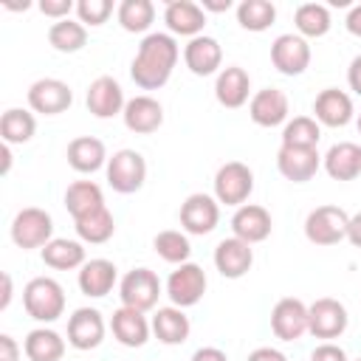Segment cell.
<instances>
[{
	"label": "cell",
	"mask_w": 361,
	"mask_h": 361,
	"mask_svg": "<svg viewBox=\"0 0 361 361\" xmlns=\"http://www.w3.org/2000/svg\"><path fill=\"white\" fill-rule=\"evenodd\" d=\"M178 59H180V48L175 37L164 31H152L141 39L130 65V76L141 90H158L169 82Z\"/></svg>",
	"instance_id": "cell-1"
},
{
	"label": "cell",
	"mask_w": 361,
	"mask_h": 361,
	"mask_svg": "<svg viewBox=\"0 0 361 361\" xmlns=\"http://www.w3.org/2000/svg\"><path fill=\"white\" fill-rule=\"evenodd\" d=\"M23 307L34 322L51 324L65 313V290L54 276H34L23 288Z\"/></svg>",
	"instance_id": "cell-2"
},
{
	"label": "cell",
	"mask_w": 361,
	"mask_h": 361,
	"mask_svg": "<svg viewBox=\"0 0 361 361\" xmlns=\"http://www.w3.org/2000/svg\"><path fill=\"white\" fill-rule=\"evenodd\" d=\"M11 240L23 251H31V248L42 251L54 240V217L39 206L20 209L11 220Z\"/></svg>",
	"instance_id": "cell-3"
},
{
	"label": "cell",
	"mask_w": 361,
	"mask_h": 361,
	"mask_svg": "<svg viewBox=\"0 0 361 361\" xmlns=\"http://www.w3.org/2000/svg\"><path fill=\"white\" fill-rule=\"evenodd\" d=\"M347 226H350V214L341 206L324 203V206H316L313 212H307L305 237L313 245H336V243L347 240Z\"/></svg>",
	"instance_id": "cell-4"
},
{
	"label": "cell",
	"mask_w": 361,
	"mask_h": 361,
	"mask_svg": "<svg viewBox=\"0 0 361 361\" xmlns=\"http://www.w3.org/2000/svg\"><path fill=\"white\" fill-rule=\"evenodd\" d=\"M107 183L113 192L118 195H133L144 186L147 180V161L141 152L135 149H116L110 158H107Z\"/></svg>",
	"instance_id": "cell-5"
},
{
	"label": "cell",
	"mask_w": 361,
	"mask_h": 361,
	"mask_svg": "<svg viewBox=\"0 0 361 361\" xmlns=\"http://www.w3.org/2000/svg\"><path fill=\"white\" fill-rule=\"evenodd\" d=\"M254 192V172L243 161H226L214 172V197L217 203L240 209Z\"/></svg>",
	"instance_id": "cell-6"
},
{
	"label": "cell",
	"mask_w": 361,
	"mask_h": 361,
	"mask_svg": "<svg viewBox=\"0 0 361 361\" xmlns=\"http://www.w3.org/2000/svg\"><path fill=\"white\" fill-rule=\"evenodd\" d=\"M206 271L197 262H183L175 265V271L166 276V296L175 307H192L203 299L206 293Z\"/></svg>",
	"instance_id": "cell-7"
},
{
	"label": "cell",
	"mask_w": 361,
	"mask_h": 361,
	"mask_svg": "<svg viewBox=\"0 0 361 361\" xmlns=\"http://www.w3.org/2000/svg\"><path fill=\"white\" fill-rule=\"evenodd\" d=\"M118 296H121V305L127 307H135V310H152L158 305V296H161V279L155 271L149 268H133L121 276L118 282Z\"/></svg>",
	"instance_id": "cell-8"
},
{
	"label": "cell",
	"mask_w": 361,
	"mask_h": 361,
	"mask_svg": "<svg viewBox=\"0 0 361 361\" xmlns=\"http://www.w3.org/2000/svg\"><path fill=\"white\" fill-rule=\"evenodd\" d=\"M180 226L186 234H195V237H203V234H212L220 223V203L214 195H206V192H195L189 195L183 203H180Z\"/></svg>",
	"instance_id": "cell-9"
},
{
	"label": "cell",
	"mask_w": 361,
	"mask_h": 361,
	"mask_svg": "<svg viewBox=\"0 0 361 361\" xmlns=\"http://www.w3.org/2000/svg\"><path fill=\"white\" fill-rule=\"evenodd\" d=\"M347 307L333 299V296H322L313 305H307V333H313L316 338L333 341L347 330Z\"/></svg>",
	"instance_id": "cell-10"
},
{
	"label": "cell",
	"mask_w": 361,
	"mask_h": 361,
	"mask_svg": "<svg viewBox=\"0 0 361 361\" xmlns=\"http://www.w3.org/2000/svg\"><path fill=\"white\" fill-rule=\"evenodd\" d=\"M71 104H73V90L62 79L45 76V79H37L28 87V107L39 116H59Z\"/></svg>",
	"instance_id": "cell-11"
},
{
	"label": "cell",
	"mask_w": 361,
	"mask_h": 361,
	"mask_svg": "<svg viewBox=\"0 0 361 361\" xmlns=\"http://www.w3.org/2000/svg\"><path fill=\"white\" fill-rule=\"evenodd\" d=\"M271 62L282 76H302L310 65V45L299 34H279L271 42Z\"/></svg>",
	"instance_id": "cell-12"
},
{
	"label": "cell",
	"mask_w": 361,
	"mask_h": 361,
	"mask_svg": "<svg viewBox=\"0 0 361 361\" xmlns=\"http://www.w3.org/2000/svg\"><path fill=\"white\" fill-rule=\"evenodd\" d=\"M107 324L96 307H76L68 316V344L73 350H96L104 341Z\"/></svg>",
	"instance_id": "cell-13"
},
{
	"label": "cell",
	"mask_w": 361,
	"mask_h": 361,
	"mask_svg": "<svg viewBox=\"0 0 361 361\" xmlns=\"http://www.w3.org/2000/svg\"><path fill=\"white\" fill-rule=\"evenodd\" d=\"M271 330L279 341H299L307 333V305L296 296H282L271 310Z\"/></svg>",
	"instance_id": "cell-14"
},
{
	"label": "cell",
	"mask_w": 361,
	"mask_h": 361,
	"mask_svg": "<svg viewBox=\"0 0 361 361\" xmlns=\"http://www.w3.org/2000/svg\"><path fill=\"white\" fill-rule=\"evenodd\" d=\"M110 330H113V338L121 344V347H144L152 336V322L144 316V310H135V307H116L113 310V319H110Z\"/></svg>",
	"instance_id": "cell-15"
},
{
	"label": "cell",
	"mask_w": 361,
	"mask_h": 361,
	"mask_svg": "<svg viewBox=\"0 0 361 361\" xmlns=\"http://www.w3.org/2000/svg\"><path fill=\"white\" fill-rule=\"evenodd\" d=\"M271 228H274V220H271V212L265 206L243 203L231 214V237H240L248 245H257V243L268 240Z\"/></svg>",
	"instance_id": "cell-16"
},
{
	"label": "cell",
	"mask_w": 361,
	"mask_h": 361,
	"mask_svg": "<svg viewBox=\"0 0 361 361\" xmlns=\"http://www.w3.org/2000/svg\"><path fill=\"white\" fill-rule=\"evenodd\" d=\"M288 113H290V102L288 93L279 87H262L248 102V116L257 127H279L288 121Z\"/></svg>",
	"instance_id": "cell-17"
},
{
	"label": "cell",
	"mask_w": 361,
	"mask_h": 361,
	"mask_svg": "<svg viewBox=\"0 0 361 361\" xmlns=\"http://www.w3.org/2000/svg\"><path fill=\"white\" fill-rule=\"evenodd\" d=\"M85 104H87V110L96 118H113V116H121L124 113L127 99H124L121 85L113 76H99V79L90 82L87 96H85Z\"/></svg>",
	"instance_id": "cell-18"
},
{
	"label": "cell",
	"mask_w": 361,
	"mask_h": 361,
	"mask_svg": "<svg viewBox=\"0 0 361 361\" xmlns=\"http://www.w3.org/2000/svg\"><path fill=\"white\" fill-rule=\"evenodd\" d=\"M322 166L319 149H299V147H279L276 152V169L290 183H307L316 178Z\"/></svg>",
	"instance_id": "cell-19"
},
{
	"label": "cell",
	"mask_w": 361,
	"mask_h": 361,
	"mask_svg": "<svg viewBox=\"0 0 361 361\" xmlns=\"http://www.w3.org/2000/svg\"><path fill=\"white\" fill-rule=\"evenodd\" d=\"M355 116L353 96L338 87H324L313 102V118L324 127H347Z\"/></svg>",
	"instance_id": "cell-20"
},
{
	"label": "cell",
	"mask_w": 361,
	"mask_h": 361,
	"mask_svg": "<svg viewBox=\"0 0 361 361\" xmlns=\"http://www.w3.org/2000/svg\"><path fill=\"white\" fill-rule=\"evenodd\" d=\"M121 118H124V127H127L130 133H135V135H149V133H155V130L164 124V107H161L158 99L141 93V96L127 99Z\"/></svg>",
	"instance_id": "cell-21"
},
{
	"label": "cell",
	"mask_w": 361,
	"mask_h": 361,
	"mask_svg": "<svg viewBox=\"0 0 361 361\" xmlns=\"http://www.w3.org/2000/svg\"><path fill=\"white\" fill-rule=\"evenodd\" d=\"M254 265V248L248 243H243L240 237H226L217 243L214 248V268L220 271V276L226 279H240L251 271Z\"/></svg>",
	"instance_id": "cell-22"
},
{
	"label": "cell",
	"mask_w": 361,
	"mask_h": 361,
	"mask_svg": "<svg viewBox=\"0 0 361 361\" xmlns=\"http://www.w3.org/2000/svg\"><path fill=\"white\" fill-rule=\"evenodd\" d=\"M183 62L186 68L195 73V76H212V73H220L223 68V48L214 37H192L186 45H183Z\"/></svg>",
	"instance_id": "cell-23"
},
{
	"label": "cell",
	"mask_w": 361,
	"mask_h": 361,
	"mask_svg": "<svg viewBox=\"0 0 361 361\" xmlns=\"http://www.w3.org/2000/svg\"><path fill=\"white\" fill-rule=\"evenodd\" d=\"M164 23L169 28V34L175 37H200L203 25H206V11L200 8V3L192 0H169L164 8Z\"/></svg>",
	"instance_id": "cell-24"
},
{
	"label": "cell",
	"mask_w": 361,
	"mask_h": 361,
	"mask_svg": "<svg viewBox=\"0 0 361 361\" xmlns=\"http://www.w3.org/2000/svg\"><path fill=\"white\" fill-rule=\"evenodd\" d=\"M251 96V76L245 68L240 65H226L220 73H217V82H214V99L228 107V110H237L243 107Z\"/></svg>",
	"instance_id": "cell-25"
},
{
	"label": "cell",
	"mask_w": 361,
	"mask_h": 361,
	"mask_svg": "<svg viewBox=\"0 0 361 361\" xmlns=\"http://www.w3.org/2000/svg\"><path fill=\"white\" fill-rule=\"evenodd\" d=\"M116 279H118V268L104 259V257H96V259H87L82 268H79V290L90 299H102L107 296L113 288H116Z\"/></svg>",
	"instance_id": "cell-26"
},
{
	"label": "cell",
	"mask_w": 361,
	"mask_h": 361,
	"mask_svg": "<svg viewBox=\"0 0 361 361\" xmlns=\"http://www.w3.org/2000/svg\"><path fill=\"white\" fill-rule=\"evenodd\" d=\"M71 169L82 172V175H93L99 172L102 166H107V147L102 138H93V135H79L68 144V152H65Z\"/></svg>",
	"instance_id": "cell-27"
},
{
	"label": "cell",
	"mask_w": 361,
	"mask_h": 361,
	"mask_svg": "<svg viewBox=\"0 0 361 361\" xmlns=\"http://www.w3.org/2000/svg\"><path fill=\"white\" fill-rule=\"evenodd\" d=\"M322 166L333 180H355L361 175V147L355 141H338L322 155Z\"/></svg>",
	"instance_id": "cell-28"
},
{
	"label": "cell",
	"mask_w": 361,
	"mask_h": 361,
	"mask_svg": "<svg viewBox=\"0 0 361 361\" xmlns=\"http://www.w3.org/2000/svg\"><path fill=\"white\" fill-rule=\"evenodd\" d=\"M189 333H192V324H189V316L183 313V307L169 305V307H158L152 313V336L161 344L178 347L189 338Z\"/></svg>",
	"instance_id": "cell-29"
},
{
	"label": "cell",
	"mask_w": 361,
	"mask_h": 361,
	"mask_svg": "<svg viewBox=\"0 0 361 361\" xmlns=\"http://www.w3.org/2000/svg\"><path fill=\"white\" fill-rule=\"evenodd\" d=\"M23 353L28 361H62L65 338L51 327H34L23 341Z\"/></svg>",
	"instance_id": "cell-30"
},
{
	"label": "cell",
	"mask_w": 361,
	"mask_h": 361,
	"mask_svg": "<svg viewBox=\"0 0 361 361\" xmlns=\"http://www.w3.org/2000/svg\"><path fill=\"white\" fill-rule=\"evenodd\" d=\"M104 206V192L96 180H73L68 189H65V209L73 220L96 212Z\"/></svg>",
	"instance_id": "cell-31"
},
{
	"label": "cell",
	"mask_w": 361,
	"mask_h": 361,
	"mask_svg": "<svg viewBox=\"0 0 361 361\" xmlns=\"http://www.w3.org/2000/svg\"><path fill=\"white\" fill-rule=\"evenodd\" d=\"M42 262L54 271H73V268H82L87 259H85V248L79 240H68V237H54L42 251H39Z\"/></svg>",
	"instance_id": "cell-32"
},
{
	"label": "cell",
	"mask_w": 361,
	"mask_h": 361,
	"mask_svg": "<svg viewBox=\"0 0 361 361\" xmlns=\"http://www.w3.org/2000/svg\"><path fill=\"white\" fill-rule=\"evenodd\" d=\"M293 25L299 31V37L305 39H319L330 31L333 25V17H330V8L324 3H302L293 14Z\"/></svg>",
	"instance_id": "cell-33"
},
{
	"label": "cell",
	"mask_w": 361,
	"mask_h": 361,
	"mask_svg": "<svg viewBox=\"0 0 361 361\" xmlns=\"http://www.w3.org/2000/svg\"><path fill=\"white\" fill-rule=\"evenodd\" d=\"M73 228H76V234H79L82 243L102 245V243H107V240L116 234V220H113L110 209L102 206V209H96V212H90V214L73 220Z\"/></svg>",
	"instance_id": "cell-34"
},
{
	"label": "cell",
	"mask_w": 361,
	"mask_h": 361,
	"mask_svg": "<svg viewBox=\"0 0 361 361\" xmlns=\"http://www.w3.org/2000/svg\"><path fill=\"white\" fill-rule=\"evenodd\" d=\"M37 133V118L31 110L23 107H8L0 118V135L3 144H28Z\"/></svg>",
	"instance_id": "cell-35"
},
{
	"label": "cell",
	"mask_w": 361,
	"mask_h": 361,
	"mask_svg": "<svg viewBox=\"0 0 361 361\" xmlns=\"http://www.w3.org/2000/svg\"><path fill=\"white\" fill-rule=\"evenodd\" d=\"M322 138V124L313 116H293L282 127V147H299V149H316Z\"/></svg>",
	"instance_id": "cell-36"
},
{
	"label": "cell",
	"mask_w": 361,
	"mask_h": 361,
	"mask_svg": "<svg viewBox=\"0 0 361 361\" xmlns=\"http://www.w3.org/2000/svg\"><path fill=\"white\" fill-rule=\"evenodd\" d=\"M116 17L127 34H144L155 23V6L152 0H121Z\"/></svg>",
	"instance_id": "cell-37"
},
{
	"label": "cell",
	"mask_w": 361,
	"mask_h": 361,
	"mask_svg": "<svg viewBox=\"0 0 361 361\" xmlns=\"http://www.w3.org/2000/svg\"><path fill=\"white\" fill-rule=\"evenodd\" d=\"M48 42L59 54H76L87 45V28L79 20H59L48 28Z\"/></svg>",
	"instance_id": "cell-38"
},
{
	"label": "cell",
	"mask_w": 361,
	"mask_h": 361,
	"mask_svg": "<svg viewBox=\"0 0 361 361\" xmlns=\"http://www.w3.org/2000/svg\"><path fill=\"white\" fill-rule=\"evenodd\" d=\"M152 248H155V254H158L164 262H169V265H183V262H189V257H192V243H189L186 231H178V228H164V231H158L155 240H152Z\"/></svg>",
	"instance_id": "cell-39"
},
{
	"label": "cell",
	"mask_w": 361,
	"mask_h": 361,
	"mask_svg": "<svg viewBox=\"0 0 361 361\" xmlns=\"http://www.w3.org/2000/svg\"><path fill=\"white\" fill-rule=\"evenodd\" d=\"M276 20V6L271 0H243L237 6V23L245 28V31H265L271 28Z\"/></svg>",
	"instance_id": "cell-40"
},
{
	"label": "cell",
	"mask_w": 361,
	"mask_h": 361,
	"mask_svg": "<svg viewBox=\"0 0 361 361\" xmlns=\"http://www.w3.org/2000/svg\"><path fill=\"white\" fill-rule=\"evenodd\" d=\"M113 14V3L110 0H79L76 3V17L79 23L87 28H96V25H104L107 17Z\"/></svg>",
	"instance_id": "cell-41"
},
{
	"label": "cell",
	"mask_w": 361,
	"mask_h": 361,
	"mask_svg": "<svg viewBox=\"0 0 361 361\" xmlns=\"http://www.w3.org/2000/svg\"><path fill=\"white\" fill-rule=\"evenodd\" d=\"M76 8V3H71V0H42L39 3V11L45 14V17H51L54 23H59V20H68V14Z\"/></svg>",
	"instance_id": "cell-42"
},
{
	"label": "cell",
	"mask_w": 361,
	"mask_h": 361,
	"mask_svg": "<svg viewBox=\"0 0 361 361\" xmlns=\"http://www.w3.org/2000/svg\"><path fill=\"white\" fill-rule=\"evenodd\" d=\"M310 361H347V353H344V347H338L333 341H322L310 353Z\"/></svg>",
	"instance_id": "cell-43"
},
{
	"label": "cell",
	"mask_w": 361,
	"mask_h": 361,
	"mask_svg": "<svg viewBox=\"0 0 361 361\" xmlns=\"http://www.w3.org/2000/svg\"><path fill=\"white\" fill-rule=\"evenodd\" d=\"M20 353L23 347L17 344V338L8 333H0V361H20Z\"/></svg>",
	"instance_id": "cell-44"
},
{
	"label": "cell",
	"mask_w": 361,
	"mask_h": 361,
	"mask_svg": "<svg viewBox=\"0 0 361 361\" xmlns=\"http://www.w3.org/2000/svg\"><path fill=\"white\" fill-rule=\"evenodd\" d=\"M245 361H288V355L282 350H276V347H257V350L248 353Z\"/></svg>",
	"instance_id": "cell-45"
},
{
	"label": "cell",
	"mask_w": 361,
	"mask_h": 361,
	"mask_svg": "<svg viewBox=\"0 0 361 361\" xmlns=\"http://www.w3.org/2000/svg\"><path fill=\"white\" fill-rule=\"evenodd\" d=\"M347 85H350V90L355 93V96H361V54L350 62V68H347Z\"/></svg>",
	"instance_id": "cell-46"
},
{
	"label": "cell",
	"mask_w": 361,
	"mask_h": 361,
	"mask_svg": "<svg viewBox=\"0 0 361 361\" xmlns=\"http://www.w3.org/2000/svg\"><path fill=\"white\" fill-rule=\"evenodd\" d=\"M192 361H228V355L220 347H200L192 353Z\"/></svg>",
	"instance_id": "cell-47"
},
{
	"label": "cell",
	"mask_w": 361,
	"mask_h": 361,
	"mask_svg": "<svg viewBox=\"0 0 361 361\" xmlns=\"http://www.w3.org/2000/svg\"><path fill=\"white\" fill-rule=\"evenodd\" d=\"M344 25H347V31H350L353 37H361V3H358V6H353V8L347 11Z\"/></svg>",
	"instance_id": "cell-48"
},
{
	"label": "cell",
	"mask_w": 361,
	"mask_h": 361,
	"mask_svg": "<svg viewBox=\"0 0 361 361\" xmlns=\"http://www.w3.org/2000/svg\"><path fill=\"white\" fill-rule=\"evenodd\" d=\"M347 240H350L355 248H361V212H355V214L350 217V226H347Z\"/></svg>",
	"instance_id": "cell-49"
},
{
	"label": "cell",
	"mask_w": 361,
	"mask_h": 361,
	"mask_svg": "<svg viewBox=\"0 0 361 361\" xmlns=\"http://www.w3.org/2000/svg\"><path fill=\"white\" fill-rule=\"evenodd\" d=\"M11 274H3V296H0V310H6L11 305Z\"/></svg>",
	"instance_id": "cell-50"
},
{
	"label": "cell",
	"mask_w": 361,
	"mask_h": 361,
	"mask_svg": "<svg viewBox=\"0 0 361 361\" xmlns=\"http://www.w3.org/2000/svg\"><path fill=\"white\" fill-rule=\"evenodd\" d=\"M200 8L203 11H228L231 8V0H203Z\"/></svg>",
	"instance_id": "cell-51"
},
{
	"label": "cell",
	"mask_w": 361,
	"mask_h": 361,
	"mask_svg": "<svg viewBox=\"0 0 361 361\" xmlns=\"http://www.w3.org/2000/svg\"><path fill=\"white\" fill-rule=\"evenodd\" d=\"M0 155H3V175H8V169H11V144H3L0 147Z\"/></svg>",
	"instance_id": "cell-52"
},
{
	"label": "cell",
	"mask_w": 361,
	"mask_h": 361,
	"mask_svg": "<svg viewBox=\"0 0 361 361\" xmlns=\"http://www.w3.org/2000/svg\"><path fill=\"white\" fill-rule=\"evenodd\" d=\"M28 6H31V3H25V0H23V3H6V8H8V11H25Z\"/></svg>",
	"instance_id": "cell-53"
},
{
	"label": "cell",
	"mask_w": 361,
	"mask_h": 361,
	"mask_svg": "<svg viewBox=\"0 0 361 361\" xmlns=\"http://www.w3.org/2000/svg\"><path fill=\"white\" fill-rule=\"evenodd\" d=\"M358 133H361V113H358Z\"/></svg>",
	"instance_id": "cell-54"
},
{
	"label": "cell",
	"mask_w": 361,
	"mask_h": 361,
	"mask_svg": "<svg viewBox=\"0 0 361 361\" xmlns=\"http://www.w3.org/2000/svg\"><path fill=\"white\" fill-rule=\"evenodd\" d=\"M355 361H361V358H355Z\"/></svg>",
	"instance_id": "cell-55"
}]
</instances>
